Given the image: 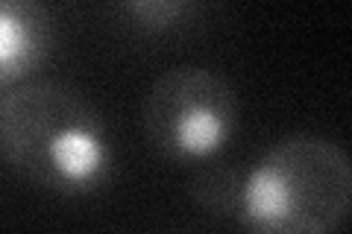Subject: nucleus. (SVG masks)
Masks as SVG:
<instances>
[{
	"label": "nucleus",
	"instance_id": "1",
	"mask_svg": "<svg viewBox=\"0 0 352 234\" xmlns=\"http://www.w3.org/2000/svg\"><path fill=\"white\" fill-rule=\"evenodd\" d=\"M203 202L258 234L338 231L352 208V164L335 141L288 135L250 170L208 179Z\"/></svg>",
	"mask_w": 352,
	"mask_h": 234
},
{
	"label": "nucleus",
	"instance_id": "2",
	"mask_svg": "<svg viewBox=\"0 0 352 234\" xmlns=\"http://www.w3.org/2000/svg\"><path fill=\"white\" fill-rule=\"evenodd\" d=\"M0 150L12 170L53 196H94L115 176L103 115L62 82H24L0 97Z\"/></svg>",
	"mask_w": 352,
	"mask_h": 234
},
{
	"label": "nucleus",
	"instance_id": "3",
	"mask_svg": "<svg viewBox=\"0 0 352 234\" xmlns=\"http://www.w3.org/2000/svg\"><path fill=\"white\" fill-rule=\"evenodd\" d=\"M238 94L223 76L179 65L164 71L144 97V135L162 161L176 167L208 164L238 132Z\"/></svg>",
	"mask_w": 352,
	"mask_h": 234
},
{
	"label": "nucleus",
	"instance_id": "4",
	"mask_svg": "<svg viewBox=\"0 0 352 234\" xmlns=\"http://www.w3.org/2000/svg\"><path fill=\"white\" fill-rule=\"evenodd\" d=\"M53 38L56 27L47 0H0V97L41 71Z\"/></svg>",
	"mask_w": 352,
	"mask_h": 234
},
{
	"label": "nucleus",
	"instance_id": "5",
	"mask_svg": "<svg viewBox=\"0 0 352 234\" xmlns=\"http://www.w3.org/2000/svg\"><path fill=\"white\" fill-rule=\"evenodd\" d=\"M194 0H126V15L141 32H170L188 18Z\"/></svg>",
	"mask_w": 352,
	"mask_h": 234
}]
</instances>
